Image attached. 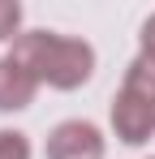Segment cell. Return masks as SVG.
Returning <instances> with one entry per match:
<instances>
[{"instance_id":"obj_1","label":"cell","mask_w":155,"mask_h":159,"mask_svg":"<svg viewBox=\"0 0 155 159\" xmlns=\"http://www.w3.org/2000/svg\"><path fill=\"white\" fill-rule=\"evenodd\" d=\"M9 56L26 73H35L39 86H52V90H78L95 78V48L86 39H73V34L22 30L13 39Z\"/></svg>"},{"instance_id":"obj_2","label":"cell","mask_w":155,"mask_h":159,"mask_svg":"<svg viewBox=\"0 0 155 159\" xmlns=\"http://www.w3.org/2000/svg\"><path fill=\"white\" fill-rule=\"evenodd\" d=\"M48 159H103L108 155V138L95 120H60L48 133Z\"/></svg>"},{"instance_id":"obj_3","label":"cell","mask_w":155,"mask_h":159,"mask_svg":"<svg viewBox=\"0 0 155 159\" xmlns=\"http://www.w3.org/2000/svg\"><path fill=\"white\" fill-rule=\"evenodd\" d=\"M108 120H112L116 142H125V146H142V142L155 138V103L142 99V95H134V90H116L112 95Z\"/></svg>"},{"instance_id":"obj_4","label":"cell","mask_w":155,"mask_h":159,"mask_svg":"<svg viewBox=\"0 0 155 159\" xmlns=\"http://www.w3.org/2000/svg\"><path fill=\"white\" fill-rule=\"evenodd\" d=\"M39 95L35 73H26L13 56H0V112H26Z\"/></svg>"},{"instance_id":"obj_5","label":"cell","mask_w":155,"mask_h":159,"mask_svg":"<svg viewBox=\"0 0 155 159\" xmlns=\"http://www.w3.org/2000/svg\"><path fill=\"white\" fill-rule=\"evenodd\" d=\"M121 90H134V95H142V99H151V103H155V60H151V56L138 52L134 60H129Z\"/></svg>"},{"instance_id":"obj_6","label":"cell","mask_w":155,"mask_h":159,"mask_svg":"<svg viewBox=\"0 0 155 159\" xmlns=\"http://www.w3.org/2000/svg\"><path fill=\"white\" fill-rule=\"evenodd\" d=\"M17 34H22V4L0 0V43H13Z\"/></svg>"},{"instance_id":"obj_7","label":"cell","mask_w":155,"mask_h":159,"mask_svg":"<svg viewBox=\"0 0 155 159\" xmlns=\"http://www.w3.org/2000/svg\"><path fill=\"white\" fill-rule=\"evenodd\" d=\"M0 159H30V138L22 129H0Z\"/></svg>"},{"instance_id":"obj_8","label":"cell","mask_w":155,"mask_h":159,"mask_svg":"<svg viewBox=\"0 0 155 159\" xmlns=\"http://www.w3.org/2000/svg\"><path fill=\"white\" fill-rule=\"evenodd\" d=\"M138 48H142V56H151L155 60V13L142 22V34H138Z\"/></svg>"},{"instance_id":"obj_9","label":"cell","mask_w":155,"mask_h":159,"mask_svg":"<svg viewBox=\"0 0 155 159\" xmlns=\"http://www.w3.org/2000/svg\"><path fill=\"white\" fill-rule=\"evenodd\" d=\"M151 159H155V155H151Z\"/></svg>"}]
</instances>
